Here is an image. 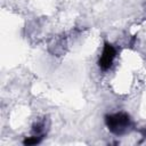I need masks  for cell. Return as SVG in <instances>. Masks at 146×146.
Segmentation results:
<instances>
[{
	"label": "cell",
	"instance_id": "2",
	"mask_svg": "<svg viewBox=\"0 0 146 146\" xmlns=\"http://www.w3.org/2000/svg\"><path fill=\"white\" fill-rule=\"evenodd\" d=\"M115 49L112 44H108L106 43L103 48V51H102V55L99 57V62H98V65L99 67L103 70V71H107L110 70V67L112 66L114 59H115Z\"/></svg>",
	"mask_w": 146,
	"mask_h": 146
},
{
	"label": "cell",
	"instance_id": "1",
	"mask_svg": "<svg viewBox=\"0 0 146 146\" xmlns=\"http://www.w3.org/2000/svg\"><path fill=\"white\" fill-rule=\"evenodd\" d=\"M105 122L108 130L116 136H122L128 133L132 125L130 116L123 112L107 115L105 119Z\"/></svg>",
	"mask_w": 146,
	"mask_h": 146
}]
</instances>
